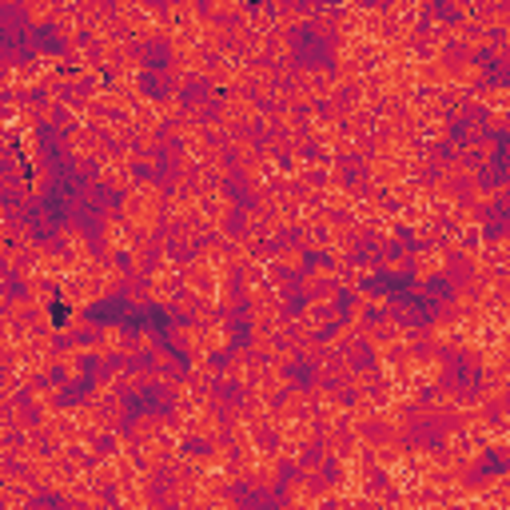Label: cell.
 Here are the masks:
<instances>
[{"mask_svg":"<svg viewBox=\"0 0 510 510\" xmlns=\"http://www.w3.org/2000/svg\"><path fill=\"white\" fill-rule=\"evenodd\" d=\"M168 57H172L168 40H151V45L144 48V64H148V68H164Z\"/></svg>","mask_w":510,"mask_h":510,"instance_id":"obj_1","label":"cell"},{"mask_svg":"<svg viewBox=\"0 0 510 510\" xmlns=\"http://www.w3.org/2000/svg\"><path fill=\"white\" fill-rule=\"evenodd\" d=\"M351 367H355V371H367V367H375V355H371V347H355V355H351Z\"/></svg>","mask_w":510,"mask_h":510,"instance_id":"obj_2","label":"cell"}]
</instances>
